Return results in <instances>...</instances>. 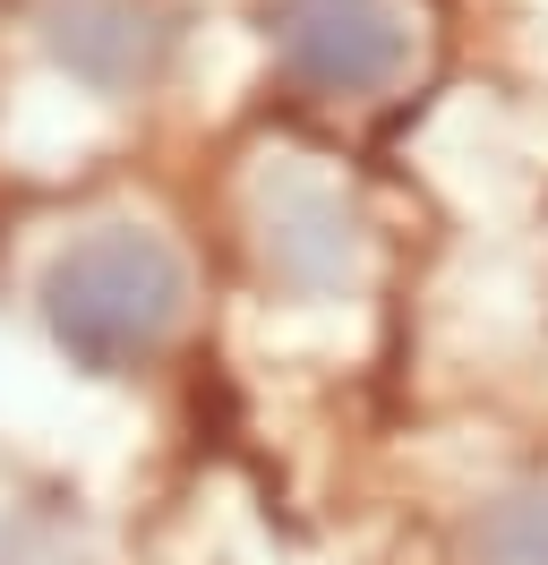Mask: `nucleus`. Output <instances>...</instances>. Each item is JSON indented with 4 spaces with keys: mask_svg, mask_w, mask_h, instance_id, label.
<instances>
[{
    "mask_svg": "<svg viewBox=\"0 0 548 565\" xmlns=\"http://www.w3.org/2000/svg\"><path fill=\"white\" fill-rule=\"evenodd\" d=\"M351 248H360V232H351V206H342V198H326V189H274V206H266L274 282L335 291V282L351 275Z\"/></svg>",
    "mask_w": 548,
    "mask_h": 565,
    "instance_id": "20e7f679",
    "label": "nucleus"
},
{
    "mask_svg": "<svg viewBox=\"0 0 548 565\" xmlns=\"http://www.w3.org/2000/svg\"><path fill=\"white\" fill-rule=\"evenodd\" d=\"M180 257L137 223H103L86 241H68L43 275V318L77 369H137L164 352L180 326Z\"/></svg>",
    "mask_w": 548,
    "mask_h": 565,
    "instance_id": "f257e3e1",
    "label": "nucleus"
},
{
    "mask_svg": "<svg viewBox=\"0 0 548 565\" xmlns=\"http://www.w3.org/2000/svg\"><path fill=\"white\" fill-rule=\"evenodd\" d=\"M43 52L95 95H129L164 61V26L137 0H52L43 9Z\"/></svg>",
    "mask_w": 548,
    "mask_h": 565,
    "instance_id": "7ed1b4c3",
    "label": "nucleus"
},
{
    "mask_svg": "<svg viewBox=\"0 0 548 565\" xmlns=\"http://www.w3.org/2000/svg\"><path fill=\"white\" fill-rule=\"evenodd\" d=\"M472 565H548V489L497 497L472 531Z\"/></svg>",
    "mask_w": 548,
    "mask_h": 565,
    "instance_id": "39448f33",
    "label": "nucleus"
},
{
    "mask_svg": "<svg viewBox=\"0 0 548 565\" xmlns=\"http://www.w3.org/2000/svg\"><path fill=\"white\" fill-rule=\"evenodd\" d=\"M274 52L317 95H386L411 70V26L386 0H283Z\"/></svg>",
    "mask_w": 548,
    "mask_h": 565,
    "instance_id": "f03ea898",
    "label": "nucleus"
}]
</instances>
